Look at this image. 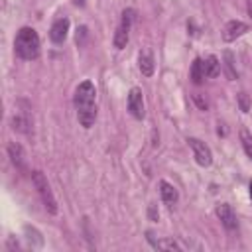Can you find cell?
Segmentation results:
<instances>
[{"instance_id": "12", "label": "cell", "mask_w": 252, "mask_h": 252, "mask_svg": "<svg viewBox=\"0 0 252 252\" xmlns=\"http://www.w3.org/2000/svg\"><path fill=\"white\" fill-rule=\"evenodd\" d=\"M159 195H161V201L167 203V205H173L179 199L177 189L171 183H167V181H159Z\"/></svg>"}, {"instance_id": "19", "label": "cell", "mask_w": 252, "mask_h": 252, "mask_svg": "<svg viewBox=\"0 0 252 252\" xmlns=\"http://www.w3.org/2000/svg\"><path fill=\"white\" fill-rule=\"evenodd\" d=\"M148 215H150V220H158L159 213L156 211V205H150V209H148Z\"/></svg>"}, {"instance_id": "22", "label": "cell", "mask_w": 252, "mask_h": 252, "mask_svg": "<svg viewBox=\"0 0 252 252\" xmlns=\"http://www.w3.org/2000/svg\"><path fill=\"white\" fill-rule=\"evenodd\" d=\"M246 8H248V14L252 18V0H246Z\"/></svg>"}, {"instance_id": "17", "label": "cell", "mask_w": 252, "mask_h": 252, "mask_svg": "<svg viewBox=\"0 0 252 252\" xmlns=\"http://www.w3.org/2000/svg\"><path fill=\"white\" fill-rule=\"evenodd\" d=\"M240 144H242V148H244L246 156L252 159V134H250L246 128H242V130H240Z\"/></svg>"}, {"instance_id": "1", "label": "cell", "mask_w": 252, "mask_h": 252, "mask_svg": "<svg viewBox=\"0 0 252 252\" xmlns=\"http://www.w3.org/2000/svg\"><path fill=\"white\" fill-rule=\"evenodd\" d=\"M73 104L77 108V118L83 128H91L96 120V89L91 81H83L75 89Z\"/></svg>"}, {"instance_id": "14", "label": "cell", "mask_w": 252, "mask_h": 252, "mask_svg": "<svg viewBox=\"0 0 252 252\" xmlns=\"http://www.w3.org/2000/svg\"><path fill=\"white\" fill-rule=\"evenodd\" d=\"M12 128H14V130H18V132L28 134V132H30V118H28V114L18 112V114L12 118Z\"/></svg>"}, {"instance_id": "9", "label": "cell", "mask_w": 252, "mask_h": 252, "mask_svg": "<svg viewBox=\"0 0 252 252\" xmlns=\"http://www.w3.org/2000/svg\"><path fill=\"white\" fill-rule=\"evenodd\" d=\"M67 32H69V20H67V18H57V20L51 24L49 37H51L53 43H63L65 37H67Z\"/></svg>"}, {"instance_id": "18", "label": "cell", "mask_w": 252, "mask_h": 252, "mask_svg": "<svg viewBox=\"0 0 252 252\" xmlns=\"http://www.w3.org/2000/svg\"><path fill=\"white\" fill-rule=\"evenodd\" d=\"M238 102H240V110L242 112H248L250 110V100H248V94L246 93H240L238 94Z\"/></svg>"}, {"instance_id": "2", "label": "cell", "mask_w": 252, "mask_h": 252, "mask_svg": "<svg viewBox=\"0 0 252 252\" xmlns=\"http://www.w3.org/2000/svg\"><path fill=\"white\" fill-rule=\"evenodd\" d=\"M14 51L20 59H26V61H32V59H37L39 57V51H41V43H39V35L33 28H22L18 33H16V39H14Z\"/></svg>"}, {"instance_id": "3", "label": "cell", "mask_w": 252, "mask_h": 252, "mask_svg": "<svg viewBox=\"0 0 252 252\" xmlns=\"http://www.w3.org/2000/svg\"><path fill=\"white\" fill-rule=\"evenodd\" d=\"M32 181H33V187L37 189V193H39V197H41L47 213L49 215H57V201L53 197V191H51L45 175L41 171H32Z\"/></svg>"}, {"instance_id": "20", "label": "cell", "mask_w": 252, "mask_h": 252, "mask_svg": "<svg viewBox=\"0 0 252 252\" xmlns=\"http://www.w3.org/2000/svg\"><path fill=\"white\" fill-rule=\"evenodd\" d=\"M85 33H87V28H85V26H83V28H79V32H77V43H79V41H83Z\"/></svg>"}, {"instance_id": "5", "label": "cell", "mask_w": 252, "mask_h": 252, "mask_svg": "<svg viewBox=\"0 0 252 252\" xmlns=\"http://www.w3.org/2000/svg\"><path fill=\"white\" fill-rule=\"evenodd\" d=\"M187 142H189V148L193 150V158H195V161H197L199 165H203V167L211 165V161H213L211 148H209L205 142H201L199 138H189Z\"/></svg>"}, {"instance_id": "6", "label": "cell", "mask_w": 252, "mask_h": 252, "mask_svg": "<svg viewBox=\"0 0 252 252\" xmlns=\"http://www.w3.org/2000/svg\"><path fill=\"white\" fill-rule=\"evenodd\" d=\"M128 110L134 118L142 120L146 116V104H144V94L138 87H132L128 93Z\"/></svg>"}, {"instance_id": "21", "label": "cell", "mask_w": 252, "mask_h": 252, "mask_svg": "<svg viewBox=\"0 0 252 252\" xmlns=\"http://www.w3.org/2000/svg\"><path fill=\"white\" fill-rule=\"evenodd\" d=\"M73 4H75V6H79V8H83V6L87 4V0H73Z\"/></svg>"}, {"instance_id": "10", "label": "cell", "mask_w": 252, "mask_h": 252, "mask_svg": "<svg viewBox=\"0 0 252 252\" xmlns=\"http://www.w3.org/2000/svg\"><path fill=\"white\" fill-rule=\"evenodd\" d=\"M138 67H140L142 75H146V77L154 75L156 63H154V55H152L150 49H142V51L138 53Z\"/></svg>"}, {"instance_id": "8", "label": "cell", "mask_w": 252, "mask_h": 252, "mask_svg": "<svg viewBox=\"0 0 252 252\" xmlns=\"http://www.w3.org/2000/svg\"><path fill=\"white\" fill-rule=\"evenodd\" d=\"M246 32H248V26H246L244 22H240V20H230V22L224 24V28H222V39H224V41H234L236 37L244 35Z\"/></svg>"}, {"instance_id": "15", "label": "cell", "mask_w": 252, "mask_h": 252, "mask_svg": "<svg viewBox=\"0 0 252 252\" xmlns=\"http://www.w3.org/2000/svg\"><path fill=\"white\" fill-rule=\"evenodd\" d=\"M191 79H193V83H203L207 77H205V71H203V59L201 57H197L195 61H193V65H191Z\"/></svg>"}, {"instance_id": "16", "label": "cell", "mask_w": 252, "mask_h": 252, "mask_svg": "<svg viewBox=\"0 0 252 252\" xmlns=\"http://www.w3.org/2000/svg\"><path fill=\"white\" fill-rule=\"evenodd\" d=\"M224 73H226V77L230 79V81H234L236 77H238V73H236V67H234V55L230 53V51H224Z\"/></svg>"}, {"instance_id": "7", "label": "cell", "mask_w": 252, "mask_h": 252, "mask_svg": "<svg viewBox=\"0 0 252 252\" xmlns=\"http://www.w3.org/2000/svg\"><path fill=\"white\" fill-rule=\"evenodd\" d=\"M217 217H219V220L222 222V226L226 230H236L238 220H236V215H234V211H232L230 205H226V203L217 205Z\"/></svg>"}, {"instance_id": "13", "label": "cell", "mask_w": 252, "mask_h": 252, "mask_svg": "<svg viewBox=\"0 0 252 252\" xmlns=\"http://www.w3.org/2000/svg\"><path fill=\"white\" fill-rule=\"evenodd\" d=\"M203 71H205V77H207V79L217 77V75L220 73V63H219V59H217L215 55L205 57V59H203Z\"/></svg>"}, {"instance_id": "4", "label": "cell", "mask_w": 252, "mask_h": 252, "mask_svg": "<svg viewBox=\"0 0 252 252\" xmlns=\"http://www.w3.org/2000/svg\"><path fill=\"white\" fill-rule=\"evenodd\" d=\"M134 16H136V12L132 8H126L122 12V20H120V24H118V28L114 32V47L116 49H124L126 47V43L130 39V28H132Z\"/></svg>"}, {"instance_id": "11", "label": "cell", "mask_w": 252, "mask_h": 252, "mask_svg": "<svg viewBox=\"0 0 252 252\" xmlns=\"http://www.w3.org/2000/svg\"><path fill=\"white\" fill-rule=\"evenodd\" d=\"M8 154H10V159H12V163H14L16 167H20V169L26 167V154H24V148H22L20 144L12 142V144L8 146Z\"/></svg>"}, {"instance_id": "23", "label": "cell", "mask_w": 252, "mask_h": 252, "mask_svg": "<svg viewBox=\"0 0 252 252\" xmlns=\"http://www.w3.org/2000/svg\"><path fill=\"white\" fill-rule=\"evenodd\" d=\"M250 199H252V183H250Z\"/></svg>"}]
</instances>
